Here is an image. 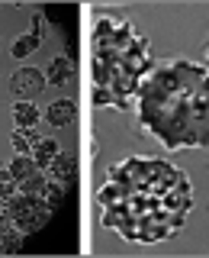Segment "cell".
I'll list each match as a JSON object with an SVG mask.
<instances>
[{"label":"cell","mask_w":209,"mask_h":258,"mask_svg":"<svg viewBox=\"0 0 209 258\" xmlns=\"http://www.w3.org/2000/svg\"><path fill=\"white\" fill-rule=\"evenodd\" d=\"M100 223L129 242H164L183 229L193 210V184L167 158L129 155L107 171L96 190Z\"/></svg>","instance_id":"cell-1"},{"label":"cell","mask_w":209,"mask_h":258,"mask_svg":"<svg viewBox=\"0 0 209 258\" xmlns=\"http://www.w3.org/2000/svg\"><path fill=\"white\" fill-rule=\"evenodd\" d=\"M139 123L167 152L209 149V68L158 61L135 94Z\"/></svg>","instance_id":"cell-2"},{"label":"cell","mask_w":209,"mask_h":258,"mask_svg":"<svg viewBox=\"0 0 209 258\" xmlns=\"http://www.w3.org/2000/svg\"><path fill=\"white\" fill-rule=\"evenodd\" d=\"M93 87L113 94L116 110H129L145 75L155 68L148 39L135 29L132 20L113 13H96L93 23Z\"/></svg>","instance_id":"cell-3"},{"label":"cell","mask_w":209,"mask_h":258,"mask_svg":"<svg viewBox=\"0 0 209 258\" xmlns=\"http://www.w3.org/2000/svg\"><path fill=\"white\" fill-rule=\"evenodd\" d=\"M7 213H10V220L13 226L26 236V232H39L42 226L48 223V216H52V210H48L42 200L36 197V194H23V190H16L7 197Z\"/></svg>","instance_id":"cell-4"},{"label":"cell","mask_w":209,"mask_h":258,"mask_svg":"<svg viewBox=\"0 0 209 258\" xmlns=\"http://www.w3.org/2000/svg\"><path fill=\"white\" fill-rule=\"evenodd\" d=\"M45 75L39 68H16L13 78H10V87L16 94V100H32V97H39L45 91Z\"/></svg>","instance_id":"cell-5"},{"label":"cell","mask_w":209,"mask_h":258,"mask_svg":"<svg viewBox=\"0 0 209 258\" xmlns=\"http://www.w3.org/2000/svg\"><path fill=\"white\" fill-rule=\"evenodd\" d=\"M39 42H42V13H36L32 29L23 32V36L13 42V58H26L29 52H36V48H39Z\"/></svg>","instance_id":"cell-6"},{"label":"cell","mask_w":209,"mask_h":258,"mask_svg":"<svg viewBox=\"0 0 209 258\" xmlns=\"http://www.w3.org/2000/svg\"><path fill=\"white\" fill-rule=\"evenodd\" d=\"M45 119H48V126H55V129L71 126L77 119V103L74 100H55L52 107L45 110Z\"/></svg>","instance_id":"cell-7"},{"label":"cell","mask_w":209,"mask_h":258,"mask_svg":"<svg viewBox=\"0 0 209 258\" xmlns=\"http://www.w3.org/2000/svg\"><path fill=\"white\" fill-rule=\"evenodd\" d=\"M71 78H74V61H71L68 55L52 58V64L45 68V81H48V84H55V87H64Z\"/></svg>","instance_id":"cell-8"},{"label":"cell","mask_w":209,"mask_h":258,"mask_svg":"<svg viewBox=\"0 0 209 258\" xmlns=\"http://www.w3.org/2000/svg\"><path fill=\"white\" fill-rule=\"evenodd\" d=\"M45 171H48V177H52V181H71V177H74V171H77V158L71 155V152H58V155H55V161L45 168Z\"/></svg>","instance_id":"cell-9"},{"label":"cell","mask_w":209,"mask_h":258,"mask_svg":"<svg viewBox=\"0 0 209 258\" xmlns=\"http://www.w3.org/2000/svg\"><path fill=\"white\" fill-rule=\"evenodd\" d=\"M13 123H16V129H32V126H39V110H36V103H32V100L13 103Z\"/></svg>","instance_id":"cell-10"},{"label":"cell","mask_w":209,"mask_h":258,"mask_svg":"<svg viewBox=\"0 0 209 258\" xmlns=\"http://www.w3.org/2000/svg\"><path fill=\"white\" fill-rule=\"evenodd\" d=\"M58 152H61V149H58V142H55V139H39L36 145H32V161L39 165V171H45V168L55 161V155H58Z\"/></svg>","instance_id":"cell-11"},{"label":"cell","mask_w":209,"mask_h":258,"mask_svg":"<svg viewBox=\"0 0 209 258\" xmlns=\"http://www.w3.org/2000/svg\"><path fill=\"white\" fill-rule=\"evenodd\" d=\"M39 200H42V204L55 213V210L61 207V200H64V187H61V181H52V177H48L45 187H42V194H39Z\"/></svg>","instance_id":"cell-12"},{"label":"cell","mask_w":209,"mask_h":258,"mask_svg":"<svg viewBox=\"0 0 209 258\" xmlns=\"http://www.w3.org/2000/svg\"><path fill=\"white\" fill-rule=\"evenodd\" d=\"M7 168H10V174L16 177V181H26L29 174H36V171H39V165L32 161V155H16Z\"/></svg>","instance_id":"cell-13"},{"label":"cell","mask_w":209,"mask_h":258,"mask_svg":"<svg viewBox=\"0 0 209 258\" xmlns=\"http://www.w3.org/2000/svg\"><path fill=\"white\" fill-rule=\"evenodd\" d=\"M20 190V181L10 174V168H4L0 165V197H10V194Z\"/></svg>","instance_id":"cell-14"},{"label":"cell","mask_w":209,"mask_h":258,"mask_svg":"<svg viewBox=\"0 0 209 258\" xmlns=\"http://www.w3.org/2000/svg\"><path fill=\"white\" fill-rule=\"evenodd\" d=\"M45 181H48V177L36 171V174H29L26 181H20V190H23V194H36V197H39V194H42V187H45Z\"/></svg>","instance_id":"cell-15"},{"label":"cell","mask_w":209,"mask_h":258,"mask_svg":"<svg viewBox=\"0 0 209 258\" xmlns=\"http://www.w3.org/2000/svg\"><path fill=\"white\" fill-rule=\"evenodd\" d=\"M20 248H23V232H20V229L0 239V252H4V255H16Z\"/></svg>","instance_id":"cell-16"},{"label":"cell","mask_w":209,"mask_h":258,"mask_svg":"<svg viewBox=\"0 0 209 258\" xmlns=\"http://www.w3.org/2000/svg\"><path fill=\"white\" fill-rule=\"evenodd\" d=\"M10 142H13V149H16V155H32V145H29V139L16 129V133L10 136Z\"/></svg>","instance_id":"cell-17"},{"label":"cell","mask_w":209,"mask_h":258,"mask_svg":"<svg viewBox=\"0 0 209 258\" xmlns=\"http://www.w3.org/2000/svg\"><path fill=\"white\" fill-rule=\"evenodd\" d=\"M20 133H23V136L29 139V145H36L39 139H42V136H39V126H32V129H20Z\"/></svg>","instance_id":"cell-18"},{"label":"cell","mask_w":209,"mask_h":258,"mask_svg":"<svg viewBox=\"0 0 209 258\" xmlns=\"http://www.w3.org/2000/svg\"><path fill=\"white\" fill-rule=\"evenodd\" d=\"M206 68H209V52H206Z\"/></svg>","instance_id":"cell-19"}]
</instances>
